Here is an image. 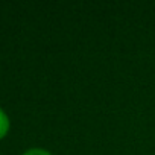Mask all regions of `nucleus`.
I'll return each mask as SVG.
<instances>
[{"instance_id":"nucleus-1","label":"nucleus","mask_w":155,"mask_h":155,"mask_svg":"<svg viewBox=\"0 0 155 155\" xmlns=\"http://www.w3.org/2000/svg\"><path fill=\"white\" fill-rule=\"evenodd\" d=\"M9 128H11V120H9V116L6 114V111L0 107V140L5 138L9 132Z\"/></svg>"},{"instance_id":"nucleus-2","label":"nucleus","mask_w":155,"mask_h":155,"mask_svg":"<svg viewBox=\"0 0 155 155\" xmlns=\"http://www.w3.org/2000/svg\"><path fill=\"white\" fill-rule=\"evenodd\" d=\"M21 155H53V153L50 150L44 149V147H29Z\"/></svg>"}]
</instances>
